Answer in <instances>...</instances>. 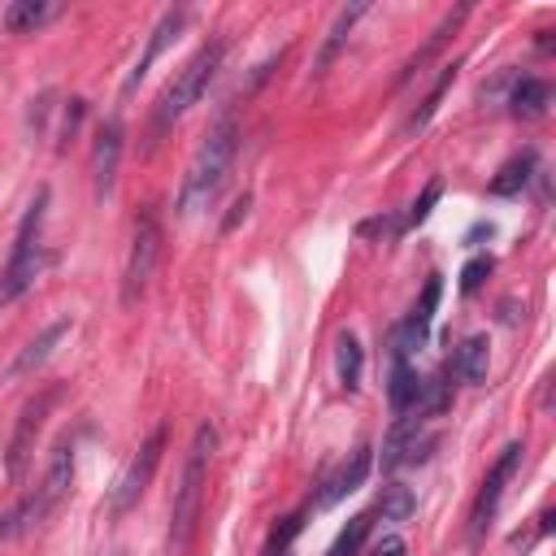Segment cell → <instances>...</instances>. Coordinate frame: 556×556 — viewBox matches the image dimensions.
Returning a JSON list of instances; mask_svg holds the SVG:
<instances>
[{"mask_svg": "<svg viewBox=\"0 0 556 556\" xmlns=\"http://www.w3.org/2000/svg\"><path fill=\"white\" fill-rule=\"evenodd\" d=\"M413 508H417V500H413V491H408L404 482H387V486H382V495H378L382 521H408Z\"/></svg>", "mask_w": 556, "mask_h": 556, "instance_id": "obj_21", "label": "cell"}, {"mask_svg": "<svg viewBox=\"0 0 556 556\" xmlns=\"http://www.w3.org/2000/svg\"><path fill=\"white\" fill-rule=\"evenodd\" d=\"M217 452V426L213 421H200L191 447H187V460H182V478L174 486V504H169V552L182 556L195 539V521H200V508H204V482H208V460Z\"/></svg>", "mask_w": 556, "mask_h": 556, "instance_id": "obj_2", "label": "cell"}, {"mask_svg": "<svg viewBox=\"0 0 556 556\" xmlns=\"http://www.w3.org/2000/svg\"><path fill=\"white\" fill-rule=\"evenodd\" d=\"M70 486H74V443L65 439V443L52 452V465H48V473L39 478L35 495L22 500V504L13 508V517H17V534L39 530V526L61 508V500L70 495Z\"/></svg>", "mask_w": 556, "mask_h": 556, "instance_id": "obj_5", "label": "cell"}, {"mask_svg": "<svg viewBox=\"0 0 556 556\" xmlns=\"http://www.w3.org/2000/svg\"><path fill=\"white\" fill-rule=\"evenodd\" d=\"M486 361H491V352H486V339H482V334H469V339H460V348L452 352V361H447V374H456L460 382L478 387V382H486Z\"/></svg>", "mask_w": 556, "mask_h": 556, "instance_id": "obj_16", "label": "cell"}, {"mask_svg": "<svg viewBox=\"0 0 556 556\" xmlns=\"http://www.w3.org/2000/svg\"><path fill=\"white\" fill-rule=\"evenodd\" d=\"M369 526H374V513H356V517L339 530V539L330 543V556H361V543H365Z\"/></svg>", "mask_w": 556, "mask_h": 556, "instance_id": "obj_23", "label": "cell"}, {"mask_svg": "<svg viewBox=\"0 0 556 556\" xmlns=\"http://www.w3.org/2000/svg\"><path fill=\"white\" fill-rule=\"evenodd\" d=\"M109 556H126V552H109Z\"/></svg>", "mask_w": 556, "mask_h": 556, "instance_id": "obj_31", "label": "cell"}, {"mask_svg": "<svg viewBox=\"0 0 556 556\" xmlns=\"http://www.w3.org/2000/svg\"><path fill=\"white\" fill-rule=\"evenodd\" d=\"M334 365H339V382H343L348 391H356V387H361V365H365V356H361V343H356L352 334H339V343H334Z\"/></svg>", "mask_w": 556, "mask_h": 556, "instance_id": "obj_20", "label": "cell"}, {"mask_svg": "<svg viewBox=\"0 0 556 556\" xmlns=\"http://www.w3.org/2000/svg\"><path fill=\"white\" fill-rule=\"evenodd\" d=\"M13 534H17V517H13V513H4V517H0V543H4V539H13Z\"/></svg>", "mask_w": 556, "mask_h": 556, "instance_id": "obj_30", "label": "cell"}, {"mask_svg": "<svg viewBox=\"0 0 556 556\" xmlns=\"http://www.w3.org/2000/svg\"><path fill=\"white\" fill-rule=\"evenodd\" d=\"M452 83H456V65H443V74H439V78H434V87L426 91L421 109H417V113L408 117V130H421V126H426V122L434 117V109L443 104V96H447V87H452Z\"/></svg>", "mask_w": 556, "mask_h": 556, "instance_id": "obj_22", "label": "cell"}, {"mask_svg": "<svg viewBox=\"0 0 556 556\" xmlns=\"http://www.w3.org/2000/svg\"><path fill=\"white\" fill-rule=\"evenodd\" d=\"M156 261H161V226L152 213H139L135 217V235H130V256H126V269H122V304L135 308L156 274Z\"/></svg>", "mask_w": 556, "mask_h": 556, "instance_id": "obj_6", "label": "cell"}, {"mask_svg": "<svg viewBox=\"0 0 556 556\" xmlns=\"http://www.w3.org/2000/svg\"><path fill=\"white\" fill-rule=\"evenodd\" d=\"M530 169H534V148H526L521 156H513V161L491 178V195H517V191L530 182Z\"/></svg>", "mask_w": 556, "mask_h": 556, "instance_id": "obj_18", "label": "cell"}, {"mask_svg": "<svg viewBox=\"0 0 556 556\" xmlns=\"http://www.w3.org/2000/svg\"><path fill=\"white\" fill-rule=\"evenodd\" d=\"M547 100H552V87L543 78H517L513 96H508V113L521 117V122H534V117L547 113Z\"/></svg>", "mask_w": 556, "mask_h": 556, "instance_id": "obj_17", "label": "cell"}, {"mask_svg": "<svg viewBox=\"0 0 556 556\" xmlns=\"http://www.w3.org/2000/svg\"><path fill=\"white\" fill-rule=\"evenodd\" d=\"M70 334V317H56L48 330H39L17 356H13V365H9V378H26V374H35L52 352H56V343Z\"/></svg>", "mask_w": 556, "mask_h": 556, "instance_id": "obj_14", "label": "cell"}, {"mask_svg": "<svg viewBox=\"0 0 556 556\" xmlns=\"http://www.w3.org/2000/svg\"><path fill=\"white\" fill-rule=\"evenodd\" d=\"M369 13V4H348V9H339V17H334V26H330V39H326V48H321V61H317V70H326L330 65V56L339 52V43H343V35L356 26V17H365Z\"/></svg>", "mask_w": 556, "mask_h": 556, "instance_id": "obj_24", "label": "cell"}, {"mask_svg": "<svg viewBox=\"0 0 556 556\" xmlns=\"http://www.w3.org/2000/svg\"><path fill=\"white\" fill-rule=\"evenodd\" d=\"M235 152H239V126H235V117H222L200 139L195 156L187 161V174H182V187H178V217H195V213L213 208V200L222 195V187L230 178Z\"/></svg>", "mask_w": 556, "mask_h": 556, "instance_id": "obj_1", "label": "cell"}, {"mask_svg": "<svg viewBox=\"0 0 556 556\" xmlns=\"http://www.w3.org/2000/svg\"><path fill=\"white\" fill-rule=\"evenodd\" d=\"M521 443H508L504 452H500V460L491 465V473L482 478V486H478V500H473V513H469V539H482L486 534V526L495 521V508H500V500H504V491H508V482H513V473H517V465H521Z\"/></svg>", "mask_w": 556, "mask_h": 556, "instance_id": "obj_9", "label": "cell"}, {"mask_svg": "<svg viewBox=\"0 0 556 556\" xmlns=\"http://www.w3.org/2000/svg\"><path fill=\"white\" fill-rule=\"evenodd\" d=\"M491 269H495V261H491V256H473V261L460 269V291H465V295H473V291L486 282V274H491Z\"/></svg>", "mask_w": 556, "mask_h": 556, "instance_id": "obj_25", "label": "cell"}, {"mask_svg": "<svg viewBox=\"0 0 556 556\" xmlns=\"http://www.w3.org/2000/svg\"><path fill=\"white\" fill-rule=\"evenodd\" d=\"M374 556H404V543H400V539H382V543L374 547Z\"/></svg>", "mask_w": 556, "mask_h": 556, "instance_id": "obj_28", "label": "cell"}, {"mask_svg": "<svg viewBox=\"0 0 556 556\" xmlns=\"http://www.w3.org/2000/svg\"><path fill=\"white\" fill-rule=\"evenodd\" d=\"M43 208H48V187L35 191L26 217H22L17 235H13V252H9V261H4V269H0V308H9L17 295H26V291L39 282V274L52 265V252L39 243Z\"/></svg>", "mask_w": 556, "mask_h": 556, "instance_id": "obj_3", "label": "cell"}, {"mask_svg": "<svg viewBox=\"0 0 556 556\" xmlns=\"http://www.w3.org/2000/svg\"><path fill=\"white\" fill-rule=\"evenodd\" d=\"M365 473H369V447H356L352 452V460H343L326 482H321V491H317V508H330V504H339L343 495H352L361 482H365Z\"/></svg>", "mask_w": 556, "mask_h": 556, "instance_id": "obj_13", "label": "cell"}, {"mask_svg": "<svg viewBox=\"0 0 556 556\" xmlns=\"http://www.w3.org/2000/svg\"><path fill=\"white\" fill-rule=\"evenodd\" d=\"M295 534H300V517H282V526H274V534H269V543H265V556L287 552Z\"/></svg>", "mask_w": 556, "mask_h": 556, "instance_id": "obj_27", "label": "cell"}, {"mask_svg": "<svg viewBox=\"0 0 556 556\" xmlns=\"http://www.w3.org/2000/svg\"><path fill=\"white\" fill-rule=\"evenodd\" d=\"M439 195H443V182H439V178H430V182H426V191H421V195L413 200V208H408V226H417V222H426Z\"/></svg>", "mask_w": 556, "mask_h": 556, "instance_id": "obj_26", "label": "cell"}, {"mask_svg": "<svg viewBox=\"0 0 556 556\" xmlns=\"http://www.w3.org/2000/svg\"><path fill=\"white\" fill-rule=\"evenodd\" d=\"M182 22H187V9H165V13H161V22L152 26V35H148V43H143V52H139V61H135V70L126 74V87H122L126 96H130V91H135V87H139V83L148 78V70H152V61H156V56H161V52H165V48H169L174 39H178V30H182Z\"/></svg>", "mask_w": 556, "mask_h": 556, "instance_id": "obj_12", "label": "cell"}, {"mask_svg": "<svg viewBox=\"0 0 556 556\" xmlns=\"http://www.w3.org/2000/svg\"><path fill=\"white\" fill-rule=\"evenodd\" d=\"M52 13H56V4H48V0H17V4L4 9V26H9V30H35V26H43Z\"/></svg>", "mask_w": 556, "mask_h": 556, "instance_id": "obj_19", "label": "cell"}, {"mask_svg": "<svg viewBox=\"0 0 556 556\" xmlns=\"http://www.w3.org/2000/svg\"><path fill=\"white\" fill-rule=\"evenodd\" d=\"M222 56H226L222 43H204V48L191 52V61H187L182 70H174V78H169L165 91L156 96V135H161L165 126H174L191 104H200V96L208 91V83H213L217 70H222Z\"/></svg>", "mask_w": 556, "mask_h": 556, "instance_id": "obj_4", "label": "cell"}, {"mask_svg": "<svg viewBox=\"0 0 556 556\" xmlns=\"http://www.w3.org/2000/svg\"><path fill=\"white\" fill-rule=\"evenodd\" d=\"M434 443H439V434H434V430H421V413H404V417L391 426L387 443H382V469L417 465V460L430 456Z\"/></svg>", "mask_w": 556, "mask_h": 556, "instance_id": "obj_10", "label": "cell"}, {"mask_svg": "<svg viewBox=\"0 0 556 556\" xmlns=\"http://www.w3.org/2000/svg\"><path fill=\"white\" fill-rule=\"evenodd\" d=\"M161 452H165V426H156V430L139 443V452L130 456V465L122 469V478H117V486H113V495H109V513H113V517H122V513H130V508L139 504V495L148 491V482H152V473H156V465H161Z\"/></svg>", "mask_w": 556, "mask_h": 556, "instance_id": "obj_7", "label": "cell"}, {"mask_svg": "<svg viewBox=\"0 0 556 556\" xmlns=\"http://www.w3.org/2000/svg\"><path fill=\"white\" fill-rule=\"evenodd\" d=\"M248 204H252V200H248V195H239V200H235V208H230V217H226V226H222V230H230V226H235V222H239V217H243V213H248Z\"/></svg>", "mask_w": 556, "mask_h": 556, "instance_id": "obj_29", "label": "cell"}, {"mask_svg": "<svg viewBox=\"0 0 556 556\" xmlns=\"http://www.w3.org/2000/svg\"><path fill=\"white\" fill-rule=\"evenodd\" d=\"M56 395H61V387H43L35 400L22 404L17 426H13V439H9V456H4V469H9L13 482L26 473V460H30V452H35V439H39V430H43V421H48Z\"/></svg>", "mask_w": 556, "mask_h": 556, "instance_id": "obj_8", "label": "cell"}, {"mask_svg": "<svg viewBox=\"0 0 556 556\" xmlns=\"http://www.w3.org/2000/svg\"><path fill=\"white\" fill-rule=\"evenodd\" d=\"M278 556H291V552H278Z\"/></svg>", "mask_w": 556, "mask_h": 556, "instance_id": "obj_32", "label": "cell"}, {"mask_svg": "<svg viewBox=\"0 0 556 556\" xmlns=\"http://www.w3.org/2000/svg\"><path fill=\"white\" fill-rule=\"evenodd\" d=\"M387 400H391V408H395L400 417H404V413H417V404H421V378H417V369L408 365V356H391Z\"/></svg>", "mask_w": 556, "mask_h": 556, "instance_id": "obj_15", "label": "cell"}, {"mask_svg": "<svg viewBox=\"0 0 556 556\" xmlns=\"http://www.w3.org/2000/svg\"><path fill=\"white\" fill-rule=\"evenodd\" d=\"M122 143H126L122 117H109V122L96 130V143H91V191H96L100 204L113 195L117 165H122Z\"/></svg>", "mask_w": 556, "mask_h": 556, "instance_id": "obj_11", "label": "cell"}]
</instances>
